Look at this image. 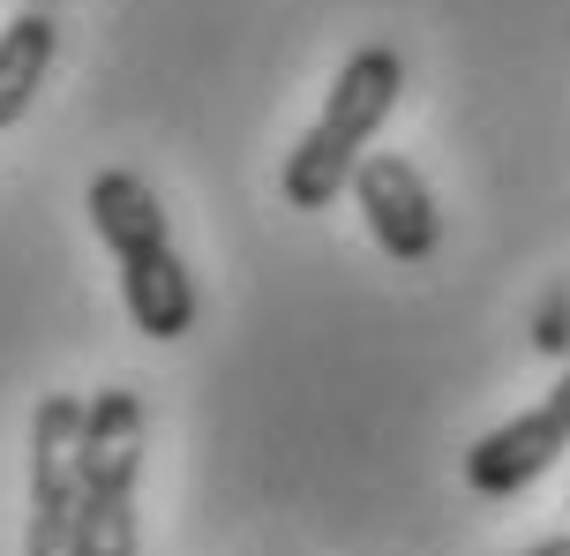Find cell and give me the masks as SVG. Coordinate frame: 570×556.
Here are the masks:
<instances>
[{
  "label": "cell",
  "instance_id": "10",
  "mask_svg": "<svg viewBox=\"0 0 570 556\" xmlns=\"http://www.w3.org/2000/svg\"><path fill=\"white\" fill-rule=\"evenodd\" d=\"M30 8H53V0H30Z\"/></svg>",
  "mask_w": 570,
  "mask_h": 556
},
{
  "label": "cell",
  "instance_id": "3",
  "mask_svg": "<svg viewBox=\"0 0 570 556\" xmlns=\"http://www.w3.org/2000/svg\"><path fill=\"white\" fill-rule=\"evenodd\" d=\"M136 481H142V399L90 391L83 421V497H76V556H136Z\"/></svg>",
  "mask_w": 570,
  "mask_h": 556
},
{
  "label": "cell",
  "instance_id": "5",
  "mask_svg": "<svg viewBox=\"0 0 570 556\" xmlns=\"http://www.w3.org/2000/svg\"><path fill=\"white\" fill-rule=\"evenodd\" d=\"M563 451H570V369L541 407L495 421V429L465 451V489H473V497H518V489H533Z\"/></svg>",
  "mask_w": 570,
  "mask_h": 556
},
{
  "label": "cell",
  "instance_id": "8",
  "mask_svg": "<svg viewBox=\"0 0 570 556\" xmlns=\"http://www.w3.org/2000/svg\"><path fill=\"white\" fill-rule=\"evenodd\" d=\"M533 347L556 353V361H570V286H556L541 301V316H533Z\"/></svg>",
  "mask_w": 570,
  "mask_h": 556
},
{
  "label": "cell",
  "instance_id": "7",
  "mask_svg": "<svg viewBox=\"0 0 570 556\" xmlns=\"http://www.w3.org/2000/svg\"><path fill=\"white\" fill-rule=\"evenodd\" d=\"M53 53H60V23L46 16V8H30V0H23V8L0 23V136L30 114V98L46 90Z\"/></svg>",
  "mask_w": 570,
  "mask_h": 556
},
{
  "label": "cell",
  "instance_id": "1",
  "mask_svg": "<svg viewBox=\"0 0 570 556\" xmlns=\"http://www.w3.org/2000/svg\"><path fill=\"white\" fill-rule=\"evenodd\" d=\"M90 226L98 241L114 248L120 264V301H128V323H136L142 339H188L203 316V293L180 264V248H173V226H166V204L150 196V181L128 174V166H106V174L90 181Z\"/></svg>",
  "mask_w": 570,
  "mask_h": 556
},
{
  "label": "cell",
  "instance_id": "4",
  "mask_svg": "<svg viewBox=\"0 0 570 556\" xmlns=\"http://www.w3.org/2000/svg\"><path fill=\"white\" fill-rule=\"evenodd\" d=\"M83 421L90 399L53 391L30 413V527L23 556H76V497H83Z\"/></svg>",
  "mask_w": 570,
  "mask_h": 556
},
{
  "label": "cell",
  "instance_id": "6",
  "mask_svg": "<svg viewBox=\"0 0 570 556\" xmlns=\"http://www.w3.org/2000/svg\"><path fill=\"white\" fill-rule=\"evenodd\" d=\"M353 204H361L375 248H383L391 264H428V256L443 248L435 196H428L421 166L399 158V150H368V158H361V174H353Z\"/></svg>",
  "mask_w": 570,
  "mask_h": 556
},
{
  "label": "cell",
  "instance_id": "2",
  "mask_svg": "<svg viewBox=\"0 0 570 556\" xmlns=\"http://www.w3.org/2000/svg\"><path fill=\"white\" fill-rule=\"evenodd\" d=\"M399 98H405V60L391 46H353L331 98H323V114H315V128L285 150V174H278L285 204L293 211L338 204L353 188V174H361V158H368L375 128L399 114Z\"/></svg>",
  "mask_w": 570,
  "mask_h": 556
},
{
  "label": "cell",
  "instance_id": "9",
  "mask_svg": "<svg viewBox=\"0 0 570 556\" xmlns=\"http://www.w3.org/2000/svg\"><path fill=\"white\" fill-rule=\"evenodd\" d=\"M525 556H570V534H556V542H541V549H525Z\"/></svg>",
  "mask_w": 570,
  "mask_h": 556
}]
</instances>
